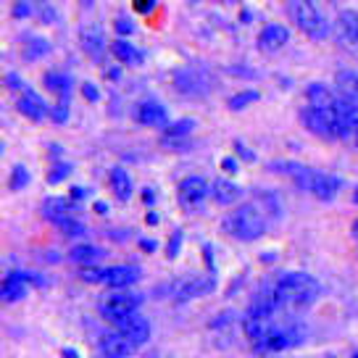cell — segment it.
<instances>
[{
	"instance_id": "obj_11",
	"label": "cell",
	"mask_w": 358,
	"mask_h": 358,
	"mask_svg": "<svg viewBox=\"0 0 358 358\" xmlns=\"http://www.w3.org/2000/svg\"><path fill=\"white\" fill-rule=\"evenodd\" d=\"M345 187V182L343 177H337V174H329V171H319V169H313V177H311V185H308V192L316 195L319 201L329 203L332 198L340 195V190Z\"/></svg>"
},
{
	"instance_id": "obj_6",
	"label": "cell",
	"mask_w": 358,
	"mask_h": 358,
	"mask_svg": "<svg viewBox=\"0 0 358 358\" xmlns=\"http://www.w3.org/2000/svg\"><path fill=\"white\" fill-rule=\"evenodd\" d=\"M301 124L308 129L311 134H319V137H329V140H337V132L343 122L337 119L335 108L332 111H322V108H313V106H303L301 113H298Z\"/></svg>"
},
{
	"instance_id": "obj_45",
	"label": "cell",
	"mask_w": 358,
	"mask_h": 358,
	"mask_svg": "<svg viewBox=\"0 0 358 358\" xmlns=\"http://www.w3.org/2000/svg\"><path fill=\"white\" fill-rule=\"evenodd\" d=\"M61 358H79V353L74 350V348H64V353H61Z\"/></svg>"
},
{
	"instance_id": "obj_15",
	"label": "cell",
	"mask_w": 358,
	"mask_h": 358,
	"mask_svg": "<svg viewBox=\"0 0 358 358\" xmlns=\"http://www.w3.org/2000/svg\"><path fill=\"white\" fill-rule=\"evenodd\" d=\"M116 332H122L134 348H140L150 340V322L143 319L140 313H134V316H129V319H124L122 324H116Z\"/></svg>"
},
{
	"instance_id": "obj_47",
	"label": "cell",
	"mask_w": 358,
	"mask_h": 358,
	"mask_svg": "<svg viewBox=\"0 0 358 358\" xmlns=\"http://www.w3.org/2000/svg\"><path fill=\"white\" fill-rule=\"evenodd\" d=\"M95 211H98V213H108V206H106V203H95Z\"/></svg>"
},
{
	"instance_id": "obj_27",
	"label": "cell",
	"mask_w": 358,
	"mask_h": 358,
	"mask_svg": "<svg viewBox=\"0 0 358 358\" xmlns=\"http://www.w3.org/2000/svg\"><path fill=\"white\" fill-rule=\"evenodd\" d=\"M74 208H77V203L69 201V198H48L43 206V213H45V219H50V222L56 224V222H61V219L71 216Z\"/></svg>"
},
{
	"instance_id": "obj_23",
	"label": "cell",
	"mask_w": 358,
	"mask_h": 358,
	"mask_svg": "<svg viewBox=\"0 0 358 358\" xmlns=\"http://www.w3.org/2000/svg\"><path fill=\"white\" fill-rule=\"evenodd\" d=\"M43 85L48 92L58 95V101L61 103H69V95H71V77H69L66 71H56V69L45 71Z\"/></svg>"
},
{
	"instance_id": "obj_3",
	"label": "cell",
	"mask_w": 358,
	"mask_h": 358,
	"mask_svg": "<svg viewBox=\"0 0 358 358\" xmlns=\"http://www.w3.org/2000/svg\"><path fill=\"white\" fill-rule=\"evenodd\" d=\"M285 8H287V16L292 19V24H295L308 40L322 43V40H327V37L332 34V27H329V22H327V16L322 13L319 6L306 3V0H292Z\"/></svg>"
},
{
	"instance_id": "obj_42",
	"label": "cell",
	"mask_w": 358,
	"mask_h": 358,
	"mask_svg": "<svg viewBox=\"0 0 358 358\" xmlns=\"http://www.w3.org/2000/svg\"><path fill=\"white\" fill-rule=\"evenodd\" d=\"M222 169L227 171V174H235L237 171V161H235V156H227L222 161Z\"/></svg>"
},
{
	"instance_id": "obj_48",
	"label": "cell",
	"mask_w": 358,
	"mask_h": 358,
	"mask_svg": "<svg viewBox=\"0 0 358 358\" xmlns=\"http://www.w3.org/2000/svg\"><path fill=\"white\" fill-rule=\"evenodd\" d=\"M145 222H148V224H158V213L150 211V213H148V219H145Z\"/></svg>"
},
{
	"instance_id": "obj_5",
	"label": "cell",
	"mask_w": 358,
	"mask_h": 358,
	"mask_svg": "<svg viewBox=\"0 0 358 358\" xmlns=\"http://www.w3.org/2000/svg\"><path fill=\"white\" fill-rule=\"evenodd\" d=\"M140 306H143V295H140V292L119 290V292H113V295H108V298H103L101 313L111 322L113 327H116V324H122L124 319L134 316Z\"/></svg>"
},
{
	"instance_id": "obj_41",
	"label": "cell",
	"mask_w": 358,
	"mask_h": 358,
	"mask_svg": "<svg viewBox=\"0 0 358 358\" xmlns=\"http://www.w3.org/2000/svg\"><path fill=\"white\" fill-rule=\"evenodd\" d=\"M132 8L134 11H140V13H150L153 8H156V3H153V0H134Z\"/></svg>"
},
{
	"instance_id": "obj_30",
	"label": "cell",
	"mask_w": 358,
	"mask_h": 358,
	"mask_svg": "<svg viewBox=\"0 0 358 358\" xmlns=\"http://www.w3.org/2000/svg\"><path fill=\"white\" fill-rule=\"evenodd\" d=\"M337 87H340V95H353L358 98V71H340L337 74Z\"/></svg>"
},
{
	"instance_id": "obj_13",
	"label": "cell",
	"mask_w": 358,
	"mask_h": 358,
	"mask_svg": "<svg viewBox=\"0 0 358 358\" xmlns=\"http://www.w3.org/2000/svg\"><path fill=\"white\" fill-rule=\"evenodd\" d=\"M16 108L22 111V116H27L29 122H48L50 119V108H48V103L34 92V90L24 87L19 92V98H16Z\"/></svg>"
},
{
	"instance_id": "obj_18",
	"label": "cell",
	"mask_w": 358,
	"mask_h": 358,
	"mask_svg": "<svg viewBox=\"0 0 358 358\" xmlns=\"http://www.w3.org/2000/svg\"><path fill=\"white\" fill-rule=\"evenodd\" d=\"M268 171H277V174L290 177L298 187H303V190H308L311 177H313V169L303 166V164H295V161H277V164H268Z\"/></svg>"
},
{
	"instance_id": "obj_52",
	"label": "cell",
	"mask_w": 358,
	"mask_h": 358,
	"mask_svg": "<svg viewBox=\"0 0 358 358\" xmlns=\"http://www.w3.org/2000/svg\"><path fill=\"white\" fill-rule=\"evenodd\" d=\"M353 358H358V353H356V356H353Z\"/></svg>"
},
{
	"instance_id": "obj_38",
	"label": "cell",
	"mask_w": 358,
	"mask_h": 358,
	"mask_svg": "<svg viewBox=\"0 0 358 358\" xmlns=\"http://www.w3.org/2000/svg\"><path fill=\"white\" fill-rule=\"evenodd\" d=\"M182 229H174V235H171V240H169V245H166V256L169 258H174L179 253V248H182Z\"/></svg>"
},
{
	"instance_id": "obj_9",
	"label": "cell",
	"mask_w": 358,
	"mask_h": 358,
	"mask_svg": "<svg viewBox=\"0 0 358 358\" xmlns=\"http://www.w3.org/2000/svg\"><path fill=\"white\" fill-rule=\"evenodd\" d=\"M143 277V271L129 264H119V266H101V285L113 287V290H129L132 285H137Z\"/></svg>"
},
{
	"instance_id": "obj_44",
	"label": "cell",
	"mask_w": 358,
	"mask_h": 358,
	"mask_svg": "<svg viewBox=\"0 0 358 358\" xmlns=\"http://www.w3.org/2000/svg\"><path fill=\"white\" fill-rule=\"evenodd\" d=\"M153 198H156V192H153V190H148V187H145V190H143V201H145L148 206H153V203H156V201H153Z\"/></svg>"
},
{
	"instance_id": "obj_14",
	"label": "cell",
	"mask_w": 358,
	"mask_h": 358,
	"mask_svg": "<svg viewBox=\"0 0 358 358\" xmlns=\"http://www.w3.org/2000/svg\"><path fill=\"white\" fill-rule=\"evenodd\" d=\"M290 40V29L285 24H266L258 32V50L261 53H277Z\"/></svg>"
},
{
	"instance_id": "obj_12",
	"label": "cell",
	"mask_w": 358,
	"mask_h": 358,
	"mask_svg": "<svg viewBox=\"0 0 358 358\" xmlns=\"http://www.w3.org/2000/svg\"><path fill=\"white\" fill-rule=\"evenodd\" d=\"M134 119L137 124H143V127H169V111L164 103H158L156 98H145V101H140L134 106Z\"/></svg>"
},
{
	"instance_id": "obj_32",
	"label": "cell",
	"mask_w": 358,
	"mask_h": 358,
	"mask_svg": "<svg viewBox=\"0 0 358 358\" xmlns=\"http://www.w3.org/2000/svg\"><path fill=\"white\" fill-rule=\"evenodd\" d=\"M29 185V171L22 166V164H16V166L11 169V179H8V187H11L13 192L24 190Z\"/></svg>"
},
{
	"instance_id": "obj_40",
	"label": "cell",
	"mask_w": 358,
	"mask_h": 358,
	"mask_svg": "<svg viewBox=\"0 0 358 358\" xmlns=\"http://www.w3.org/2000/svg\"><path fill=\"white\" fill-rule=\"evenodd\" d=\"M32 13H34L32 3H16V6H13V16H16V19H27V16H32Z\"/></svg>"
},
{
	"instance_id": "obj_25",
	"label": "cell",
	"mask_w": 358,
	"mask_h": 358,
	"mask_svg": "<svg viewBox=\"0 0 358 358\" xmlns=\"http://www.w3.org/2000/svg\"><path fill=\"white\" fill-rule=\"evenodd\" d=\"M211 195H213V201L219 203V206H232V203L240 201V195H243V190L237 187L232 179H213L211 182Z\"/></svg>"
},
{
	"instance_id": "obj_20",
	"label": "cell",
	"mask_w": 358,
	"mask_h": 358,
	"mask_svg": "<svg viewBox=\"0 0 358 358\" xmlns=\"http://www.w3.org/2000/svg\"><path fill=\"white\" fill-rule=\"evenodd\" d=\"M108 185H111V192L113 198L119 203H129L132 201V192H134V182H132V174L127 171L124 166H113L111 174H108Z\"/></svg>"
},
{
	"instance_id": "obj_26",
	"label": "cell",
	"mask_w": 358,
	"mask_h": 358,
	"mask_svg": "<svg viewBox=\"0 0 358 358\" xmlns=\"http://www.w3.org/2000/svg\"><path fill=\"white\" fill-rule=\"evenodd\" d=\"M335 113L345 127L358 129V98H353V95H337Z\"/></svg>"
},
{
	"instance_id": "obj_43",
	"label": "cell",
	"mask_w": 358,
	"mask_h": 358,
	"mask_svg": "<svg viewBox=\"0 0 358 358\" xmlns=\"http://www.w3.org/2000/svg\"><path fill=\"white\" fill-rule=\"evenodd\" d=\"M140 248L148 250V253H153L156 250V240H140Z\"/></svg>"
},
{
	"instance_id": "obj_29",
	"label": "cell",
	"mask_w": 358,
	"mask_h": 358,
	"mask_svg": "<svg viewBox=\"0 0 358 358\" xmlns=\"http://www.w3.org/2000/svg\"><path fill=\"white\" fill-rule=\"evenodd\" d=\"M50 53V43L45 40V37H24V58L27 61H37V58H45Z\"/></svg>"
},
{
	"instance_id": "obj_24",
	"label": "cell",
	"mask_w": 358,
	"mask_h": 358,
	"mask_svg": "<svg viewBox=\"0 0 358 358\" xmlns=\"http://www.w3.org/2000/svg\"><path fill=\"white\" fill-rule=\"evenodd\" d=\"M111 53L116 56L119 64H124V66H143V64H145V53H143L137 45L127 43V40H113Z\"/></svg>"
},
{
	"instance_id": "obj_8",
	"label": "cell",
	"mask_w": 358,
	"mask_h": 358,
	"mask_svg": "<svg viewBox=\"0 0 358 358\" xmlns=\"http://www.w3.org/2000/svg\"><path fill=\"white\" fill-rule=\"evenodd\" d=\"M208 192H211V185L206 182V177L190 174V177L182 179L177 187L179 206H182V208H198V206H203V201L208 198Z\"/></svg>"
},
{
	"instance_id": "obj_4",
	"label": "cell",
	"mask_w": 358,
	"mask_h": 358,
	"mask_svg": "<svg viewBox=\"0 0 358 358\" xmlns=\"http://www.w3.org/2000/svg\"><path fill=\"white\" fill-rule=\"evenodd\" d=\"M174 87L187 95V98H203L216 87V77L211 74V69L201 66V64H190L174 71Z\"/></svg>"
},
{
	"instance_id": "obj_16",
	"label": "cell",
	"mask_w": 358,
	"mask_h": 358,
	"mask_svg": "<svg viewBox=\"0 0 358 358\" xmlns=\"http://www.w3.org/2000/svg\"><path fill=\"white\" fill-rule=\"evenodd\" d=\"M335 32H337V37H340V43L358 50V11L343 8V11L337 13Z\"/></svg>"
},
{
	"instance_id": "obj_19",
	"label": "cell",
	"mask_w": 358,
	"mask_h": 358,
	"mask_svg": "<svg viewBox=\"0 0 358 358\" xmlns=\"http://www.w3.org/2000/svg\"><path fill=\"white\" fill-rule=\"evenodd\" d=\"M108 256L106 253V248H98V245H90V243H79L69 250V261L71 264H79V266H101V261Z\"/></svg>"
},
{
	"instance_id": "obj_33",
	"label": "cell",
	"mask_w": 358,
	"mask_h": 358,
	"mask_svg": "<svg viewBox=\"0 0 358 358\" xmlns=\"http://www.w3.org/2000/svg\"><path fill=\"white\" fill-rule=\"evenodd\" d=\"M69 174H71V166L61 161V164H56V166L48 169V182H50V185H61V182H64Z\"/></svg>"
},
{
	"instance_id": "obj_28",
	"label": "cell",
	"mask_w": 358,
	"mask_h": 358,
	"mask_svg": "<svg viewBox=\"0 0 358 358\" xmlns=\"http://www.w3.org/2000/svg\"><path fill=\"white\" fill-rule=\"evenodd\" d=\"M195 127H198L195 119H179V122H171L166 129H164V140H161V143H187Z\"/></svg>"
},
{
	"instance_id": "obj_31",
	"label": "cell",
	"mask_w": 358,
	"mask_h": 358,
	"mask_svg": "<svg viewBox=\"0 0 358 358\" xmlns=\"http://www.w3.org/2000/svg\"><path fill=\"white\" fill-rule=\"evenodd\" d=\"M258 98H261V92H258V90H243V92H237V95H232L227 106H229L232 111H243V108H248L250 103H256Z\"/></svg>"
},
{
	"instance_id": "obj_34",
	"label": "cell",
	"mask_w": 358,
	"mask_h": 358,
	"mask_svg": "<svg viewBox=\"0 0 358 358\" xmlns=\"http://www.w3.org/2000/svg\"><path fill=\"white\" fill-rule=\"evenodd\" d=\"M113 29L119 32V40H124V37L134 34V22L127 19V16H116V19H113Z\"/></svg>"
},
{
	"instance_id": "obj_46",
	"label": "cell",
	"mask_w": 358,
	"mask_h": 358,
	"mask_svg": "<svg viewBox=\"0 0 358 358\" xmlns=\"http://www.w3.org/2000/svg\"><path fill=\"white\" fill-rule=\"evenodd\" d=\"M119 77H122V74H119V69H108V79H113V82H116Z\"/></svg>"
},
{
	"instance_id": "obj_10",
	"label": "cell",
	"mask_w": 358,
	"mask_h": 358,
	"mask_svg": "<svg viewBox=\"0 0 358 358\" xmlns=\"http://www.w3.org/2000/svg\"><path fill=\"white\" fill-rule=\"evenodd\" d=\"M216 290V277L213 274H192L187 280H182V285H177L174 298L177 301H195V298H206Z\"/></svg>"
},
{
	"instance_id": "obj_17",
	"label": "cell",
	"mask_w": 358,
	"mask_h": 358,
	"mask_svg": "<svg viewBox=\"0 0 358 358\" xmlns=\"http://www.w3.org/2000/svg\"><path fill=\"white\" fill-rule=\"evenodd\" d=\"M98 348H101L103 358H127L134 353V345L122 335V332H108V335H103Z\"/></svg>"
},
{
	"instance_id": "obj_2",
	"label": "cell",
	"mask_w": 358,
	"mask_h": 358,
	"mask_svg": "<svg viewBox=\"0 0 358 358\" xmlns=\"http://www.w3.org/2000/svg\"><path fill=\"white\" fill-rule=\"evenodd\" d=\"M222 232L229 237H235L240 243H253L266 235V216L261 213L258 206H237L229 216H224Z\"/></svg>"
},
{
	"instance_id": "obj_36",
	"label": "cell",
	"mask_w": 358,
	"mask_h": 358,
	"mask_svg": "<svg viewBox=\"0 0 358 358\" xmlns=\"http://www.w3.org/2000/svg\"><path fill=\"white\" fill-rule=\"evenodd\" d=\"M50 122L53 124H66L69 122V106L66 103H58L50 108Z\"/></svg>"
},
{
	"instance_id": "obj_22",
	"label": "cell",
	"mask_w": 358,
	"mask_h": 358,
	"mask_svg": "<svg viewBox=\"0 0 358 358\" xmlns=\"http://www.w3.org/2000/svg\"><path fill=\"white\" fill-rule=\"evenodd\" d=\"M306 101H308V106H313V108L332 111L337 103V92H332V90L327 87V85H322V82H311V85L306 87Z\"/></svg>"
},
{
	"instance_id": "obj_35",
	"label": "cell",
	"mask_w": 358,
	"mask_h": 358,
	"mask_svg": "<svg viewBox=\"0 0 358 358\" xmlns=\"http://www.w3.org/2000/svg\"><path fill=\"white\" fill-rule=\"evenodd\" d=\"M56 227L61 229V232H66V235H82V232H85V227H82L77 219H71V216H66V219L56 222Z\"/></svg>"
},
{
	"instance_id": "obj_37",
	"label": "cell",
	"mask_w": 358,
	"mask_h": 358,
	"mask_svg": "<svg viewBox=\"0 0 358 358\" xmlns=\"http://www.w3.org/2000/svg\"><path fill=\"white\" fill-rule=\"evenodd\" d=\"M235 153H237V158H240V161H245V164H253V161H256V150H250L243 140H237L235 143Z\"/></svg>"
},
{
	"instance_id": "obj_39",
	"label": "cell",
	"mask_w": 358,
	"mask_h": 358,
	"mask_svg": "<svg viewBox=\"0 0 358 358\" xmlns=\"http://www.w3.org/2000/svg\"><path fill=\"white\" fill-rule=\"evenodd\" d=\"M82 92H85V98H87L90 103H98V101H101V90L95 87L92 82H85V85H82Z\"/></svg>"
},
{
	"instance_id": "obj_7",
	"label": "cell",
	"mask_w": 358,
	"mask_h": 358,
	"mask_svg": "<svg viewBox=\"0 0 358 358\" xmlns=\"http://www.w3.org/2000/svg\"><path fill=\"white\" fill-rule=\"evenodd\" d=\"M29 287H43V277H37L32 271H11L0 285V298L3 303H16L27 295Z\"/></svg>"
},
{
	"instance_id": "obj_51",
	"label": "cell",
	"mask_w": 358,
	"mask_h": 358,
	"mask_svg": "<svg viewBox=\"0 0 358 358\" xmlns=\"http://www.w3.org/2000/svg\"><path fill=\"white\" fill-rule=\"evenodd\" d=\"M327 358H335V356H327Z\"/></svg>"
},
{
	"instance_id": "obj_21",
	"label": "cell",
	"mask_w": 358,
	"mask_h": 358,
	"mask_svg": "<svg viewBox=\"0 0 358 358\" xmlns=\"http://www.w3.org/2000/svg\"><path fill=\"white\" fill-rule=\"evenodd\" d=\"M79 45L87 53L90 61H101L103 53H106V34L98 27H87V29H82V34H79Z\"/></svg>"
},
{
	"instance_id": "obj_49",
	"label": "cell",
	"mask_w": 358,
	"mask_h": 358,
	"mask_svg": "<svg viewBox=\"0 0 358 358\" xmlns=\"http://www.w3.org/2000/svg\"><path fill=\"white\" fill-rule=\"evenodd\" d=\"M350 232H353V237H356V243H358V219L353 222V229H350Z\"/></svg>"
},
{
	"instance_id": "obj_1",
	"label": "cell",
	"mask_w": 358,
	"mask_h": 358,
	"mask_svg": "<svg viewBox=\"0 0 358 358\" xmlns=\"http://www.w3.org/2000/svg\"><path fill=\"white\" fill-rule=\"evenodd\" d=\"M274 298L280 306H290V308H306V306H311L316 298H319V282L313 280L311 274H306V271H287V274H282L277 285H274Z\"/></svg>"
},
{
	"instance_id": "obj_50",
	"label": "cell",
	"mask_w": 358,
	"mask_h": 358,
	"mask_svg": "<svg viewBox=\"0 0 358 358\" xmlns=\"http://www.w3.org/2000/svg\"><path fill=\"white\" fill-rule=\"evenodd\" d=\"M353 203H356V206H358V187H356V190H353Z\"/></svg>"
}]
</instances>
